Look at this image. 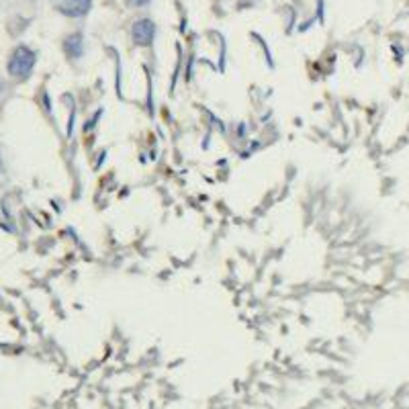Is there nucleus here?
Listing matches in <instances>:
<instances>
[{
    "instance_id": "1",
    "label": "nucleus",
    "mask_w": 409,
    "mask_h": 409,
    "mask_svg": "<svg viewBox=\"0 0 409 409\" xmlns=\"http://www.w3.org/2000/svg\"><path fill=\"white\" fill-rule=\"evenodd\" d=\"M37 56L27 45H19L8 59V74L15 80H27L35 68Z\"/></svg>"
},
{
    "instance_id": "2",
    "label": "nucleus",
    "mask_w": 409,
    "mask_h": 409,
    "mask_svg": "<svg viewBox=\"0 0 409 409\" xmlns=\"http://www.w3.org/2000/svg\"><path fill=\"white\" fill-rule=\"evenodd\" d=\"M156 37V23L152 19H139L134 23L131 27V40L139 47H148L152 45V41Z\"/></svg>"
},
{
    "instance_id": "3",
    "label": "nucleus",
    "mask_w": 409,
    "mask_h": 409,
    "mask_svg": "<svg viewBox=\"0 0 409 409\" xmlns=\"http://www.w3.org/2000/svg\"><path fill=\"white\" fill-rule=\"evenodd\" d=\"M58 8L61 15L70 19H80L88 15V11L93 8V0H59Z\"/></svg>"
},
{
    "instance_id": "5",
    "label": "nucleus",
    "mask_w": 409,
    "mask_h": 409,
    "mask_svg": "<svg viewBox=\"0 0 409 409\" xmlns=\"http://www.w3.org/2000/svg\"><path fill=\"white\" fill-rule=\"evenodd\" d=\"M152 0H127V6H131V8H141V6H146V4H150Z\"/></svg>"
},
{
    "instance_id": "4",
    "label": "nucleus",
    "mask_w": 409,
    "mask_h": 409,
    "mask_svg": "<svg viewBox=\"0 0 409 409\" xmlns=\"http://www.w3.org/2000/svg\"><path fill=\"white\" fill-rule=\"evenodd\" d=\"M64 49H66L68 58L72 59L82 58V54H84V37H82V33H72V35H68L66 41H64Z\"/></svg>"
}]
</instances>
